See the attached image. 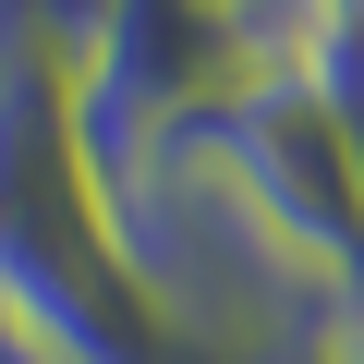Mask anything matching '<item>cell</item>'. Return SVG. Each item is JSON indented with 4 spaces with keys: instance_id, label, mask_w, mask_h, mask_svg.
Wrapping results in <instances>:
<instances>
[{
    "instance_id": "cell-1",
    "label": "cell",
    "mask_w": 364,
    "mask_h": 364,
    "mask_svg": "<svg viewBox=\"0 0 364 364\" xmlns=\"http://www.w3.org/2000/svg\"><path fill=\"white\" fill-rule=\"evenodd\" d=\"M279 73H291V85L364 146V13H304L291 49H279Z\"/></svg>"
},
{
    "instance_id": "cell-2",
    "label": "cell",
    "mask_w": 364,
    "mask_h": 364,
    "mask_svg": "<svg viewBox=\"0 0 364 364\" xmlns=\"http://www.w3.org/2000/svg\"><path fill=\"white\" fill-rule=\"evenodd\" d=\"M219 13H231V25H243V37L279 61V49H291V25H304V0H219Z\"/></svg>"
},
{
    "instance_id": "cell-3",
    "label": "cell",
    "mask_w": 364,
    "mask_h": 364,
    "mask_svg": "<svg viewBox=\"0 0 364 364\" xmlns=\"http://www.w3.org/2000/svg\"><path fill=\"white\" fill-rule=\"evenodd\" d=\"M304 364H364V316H340L328 340H304Z\"/></svg>"
},
{
    "instance_id": "cell-4",
    "label": "cell",
    "mask_w": 364,
    "mask_h": 364,
    "mask_svg": "<svg viewBox=\"0 0 364 364\" xmlns=\"http://www.w3.org/2000/svg\"><path fill=\"white\" fill-rule=\"evenodd\" d=\"M304 13H364V0H304Z\"/></svg>"
},
{
    "instance_id": "cell-5",
    "label": "cell",
    "mask_w": 364,
    "mask_h": 364,
    "mask_svg": "<svg viewBox=\"0 0 364 364\" xmlns=\"http://www.w3.org/2000/svg\"><path fill=\"white\" fill-rule=\"evenodd\" d=\"M0 364H13V352H0Z\"/></svg>"
}]
</instances>
